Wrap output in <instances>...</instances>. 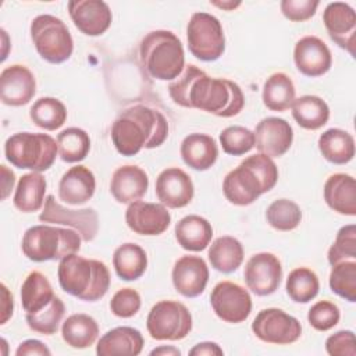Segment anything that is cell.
Wrapping results in <instances>:
<instances>
[{
	"instance_id": "obj_1",
	"label": "cell",
	"mask_w": 356,
	"mask_h": 356,
	"mask_svg": "<svg viewBox=\"0 0 356 356\" xmlns=\"http://www.w3.org/2000/svg\"><path fill=\"white\" fill-rule=\"evenodd\" d=\"M168 95L178 106L199 108L222 118L239 114L245 106V96L238 83L211 78L193 64L185 65L182 74L168 85Z\"/></svg>"
},
{
	"instance_id": "obj_2",
	"label": "cell",
	"mask_w": 356,
	"mask_h": 356,
	"mask_svg": "<svg viewBox=\"0 0 356 356\" xmlns=\"http://www.w3.org/2000/svg\"><path fill=\"white\" fill-rule=\"evenodd\" d=\"M168 136V122L156 108L135 104L125 108L111 125V140L122 156H135L142 149H154Z\"/></svg>"
},
{
	"instance_id": "obj_3",
	"label": "cell",
	"mask_w": 356,
	"mask_h": 356,
	"mask_svg": "<svg viewBox=\"0 0 356 356\" xmlns=\"http://www.w3.org/2000/svg\"><path fill=\"white\" fill-rule=\"evenodd\" d=\"M58 284L64 292L85 302L100 300L110 288V271L96 259L76 253L63 257L57 268Z\"/></svg>"
},
{
	"instance_id": "obj_4",
	"label": "cell",
	"mask_w": 356,
	"mask_h": 356,
	"mask_svg": "<svg viewBox=\"0 0 356 356\" xmlns=\"http://www.w3.org/2000/svg\"><path fill=\"white\" fill-rule=\"evenodd\" d=\"M139 57L146 72L159 81H174L185 68V53L179 38L171 31L156 29L145 35Z\"/></svg>"
},
{
	"instance_id": "obj_5",
	"label": "cell",
	"mask_w": 356,
	"mask_h": 356,
	"mask_svg": "<svg viewBox=\"0 0 356 356\" xmlns=\"http://www.w3.org/2000/svg\"><path fill=\"white\" fill-rule=\"evenodd\" d=\"M82 238L75 229L61 228L49 224H39L28 228L21 241L22 253L32 261L61 260L78 253Z\"/></svg>"
},
{
	"instance_id": "obj_6",
	"label": "cell",
	"mask_w": 356,
	"mask_h": 356,
	"mask_svg": "<svg viewBox=\"0 0 356 356\" xmlns=\"http://www.w3.org/2000/svg\"><path fill=\"white\" fill-rule=\"evenodd\" d=\"M4 154L8 163L21 170L42 172L49 170L57 154V140L47 134L17 132L7 138Z\"/></svg>"
},
{
	"instance_id": "obj_7",
	"label": "cell",
	"mask_w": 356,
	"mask_h": 356,
	"mask_svg": "<svg viewBox=\"0 0 356 356\" xmlns=\"http://www.w3.org/2000/svg\"><path fill=\"white\" fill-rule=\"evenodd\" d=\"M29 32L36 51L47 63L61 64L71 57L74 40L63 19L50 14H40L32 19Z\"/></svg>"
},
{
	"instance_id": "obj_8",
	"label": "cell",
	"mask_w": 356,
	"mask_h": 356,
	"mask_svg": "<svg viewBox=\"0 0 356 356\" xmlns=\"http://www.w3.org/2000/svg\"><path fill=\"white\" fill-rule=\"evenodd\" d=\"M188 49L200 61H216L225 51V35L220 19L209 13H193L186 26Z\"/></svg>"
},
{
	"instance_id": "obj_9",
	"label": "cell",
	"mask_w": 356,
	"mask_h": 356,
	"mask_svg": "<svg viewBox=\"0 0 356 356\" xmlns=\"http://www.w3.org/2000/svg\"><path fill=\"white\" fill-rule=\"evenodd\" d=\"M146 328L156 341H181L192 330V314L178 300H160L150 309Z\"/></svg>"
},
{
	"instance_id": "obj_10",
	"label": "cell",
	"mask_w": 356,
	"mask_h": 356,
	"mask_svg": "<svg viewBox=\"0 0 356 356\" xmlns=\"http://www.w3.org/2000/svg\"><path fill=\"white\" fill-rule=\"evenodd\" d=\"M253 334L266 343L289 345L302 335L299 320L282 309L267 307L257 313L252 323Z\"/></svg>"
},
{
	"instance_id": "obj_11",
	"label": "cell",
	"mask_w": 356,
	"mask_h": 356,
	"mask_svg": "<svg viewBox=\"0 0 356 356\" xmlns=\"http://www.w3.org/2000/svg\"><path fill=\"white\" fill-rule=\"evenodd\" d=\"M39 220L42 222L71 227L85 242L93 241L99 231V217L93 209H68L60 204L53 195L46 196Z\"/></svg>"
},
{
	"instance_id": "obj_12",
	"label": "cell",
	"mask_w": 356,
	"mask_h": 356,
	"mask_svg": "<svg viewBox=\"0 0 356 356\" xmlns=\"http://www.w3.org/2000/svg\"><path fill=\"white\" fill-rule=\"evenodd\" d=\"M210 305L218 318L231 324L245 321L252 312L250 293L232 281H221L213 288Z\"/></svg>"
},
{
	"instance_id": "obj_13",
	"label": "cell",
	"mask_w": 356,
	"mask_h": 356,
	"mask_svg": "<svg viewBox=\"0 0 356 356\" xmlns=\"http://www.w3.org/2000/svg\"><path fill=\"white\" fill-rule=\"evenodd\" d=\"M243 280L253 293L257 296H268L274 293L282 280V266L280 259L270 252L253 254L245 264Z\"/></svg>"
},
{
	"instance_id": "obj_14",
	"label": "cell",
	"mask_w": 356,
	"mask_h": 356,
	"mask_svg": "<svg viewBox=\"0 0 356 356\" xmlns=\"http://www.w3.org/2000/svg\"><path fill=\"white\" fill-rule=\"evenodd\" d=\"M222 192L227 200L235 206H248L266 193V188L256 171L243 160L231 170L222 181Z\"/></svg>"
},
{
	"instance_id": "obj_15",
	"label": "cell",
	"mask_w": 356,
	"mask_h": 356,
	"mask_svg": "<svg viewBox=\"0 0 356 356\" xmlns=\"http://www.w3.org/2000/svg\"><path fill=\"white\" fill-rule=\"evenodd\" d=\"M125 222L135 234L154 236L170 227L171 214L161 203L135 200L125 210Z\"/></svg>"
},
{
	"instance_id": "obj_16",
	"label": "cell",
	"mask_w": 356,
	"mask_h": 356,
	"mask_svg": "<svg viewBox=\"0 0 356 356\" xmlns=\"http://www.w3.org/2000/svg\"><path fill=\"white\" fill-rule=\"evenodd\" d=\"M323 22L332 42L355 56L356 13L353 7L343 1L328 3L323 11Z\"/></svg>"
},
{
	"instance_id": "obj_17",
	"label": "cell",
	"mask_w": 356,
	"mask_h": 356,
	"mask_svg": "<svg viewBox=\"0 0 356 356\" xmlns=\"http://www.w3.org/2000/svg\"><path fill=\"white\" fill-rule=\"evenodd\" d=\"M36 93V79L32 71L22 64L6 67L0 74L1 103L11 107L28 104Z\"/></svg>"
},
{
	"instance_id": "obj_18",
	"label": "cell",
	"mask_w": 356,
	"mask_h": 356,
	"mask_svg": "<svg viewBox=\"0 0 356 356\" xmlns=\"http://www.w3.org/2000/svg\"><path fill=\"white\" fill-rule=\"evenodd\" d=\"M254 146L268 157H281L292 146L293 129L289 122L278 117L263 118L254 129Z\"/></svg>"
},
{
	"instance_id": "obj_19",
	"label": "cell",
	"mask_w": 356,
	"mask_h": 356,
	"mask_svg": "<svg viewBox=\"0 0 356 356\" xmlns=\"http://www.w3.org/2000/svg\"><path fill=\"white\" fill-rule=\"evenodd\" d=\"M74 25L86 36H100L111 25L113 14L102 0H71L67 4Z\"/></svg>"
},
{
	"instance_id": "obj_20",
	"label": "cell",
	"mask_w": 356,
	"mask_h": 356,
	"mask_svg": "<svg viewBox=\"0 0 356 356\" xmlns=\"http://www.w3.org/2000/svg\"><path fill=\"white\" fill-rule=\"evenodd\" d=\"M195 195L191 177L178 167L163 170L156 178V196L168 209L188 206Z\"/></svg>"
},
{
	"instance_id": "obj_21",
	"label": "cell",
	"mask_w": 356,
	"mask_h": 356,
	"mask_svg": "<svg viewBox=\"0 0 356 356\" xmlns=\"http://www.w3.org/2000/svg\"><path fill=\"white\" fill-rule=\"evenodd\" d=\"M293 63L300 74L316 78L330 71L332 56L328 46L320 38L307 35L296 42L293 47Z\"/></svg>"
},
{
	"instance_id": "obj_22",
	"label": "cell",
	"mask_w": 356,
	"mask_h": 356,
	"mask_svg": "<svg viewBox=\"0 0 356 356\" xmlns=\"http://www.w3.org/2000/svg\"><path fill=\"white\" fill-rule=\"evenodd\" d=\"M175 291L185 298H196L206 289L209 281V267L200 256L185 254L179 257L171 271Z\"/></svg>"
},
{
	"instance_id": "obj_23",
	"label": "cell",
	"mask_w": 356,
	"mask_h": 356,
	"mask_svg": "<svg viewBox=\"0 0 356 356\" xmlns=\"http://www.w3.org/2000/svg\"><path fill=\"white\" fill-rule=\"evenodd\" d=\"M149 188V177L138 165L128 164L118 167L110 181V192L113 197L122 204L139 200Z\"/></svg>"
},
{
	"instance_id": "obj_24",
	"label": "cell",
	"mask_w": 356,
	"mask_h": 356,
	"mask_svg": "<svg viewBox=\"0 0 356 356\" xmlns=\"http://www.w3.org/2000/svg\"><path fill=\"white\" fill-rule=\"evenodd\" d=\"M96 191L93 172L85 165H74L67 170L58 182V197L67 204L79 206L89 202Z\"/></svg>"
},
{
	"instance_id": "obj_25",
	"label": "cell",
	"mask_w": 356,
	"mask_h": 356,
	"mask_svg": "<svg viewBox=\"0 0 356 356\" xmlns=\"http://www.w3.org/2000/svg\"><path fill=\"white\" fill-rule=\"evenodd\" d=\"M323 192L331 210L342 216H356V181L352 175L345 172L330 175Z\"/></svg>"
},
{
	"instance_id": "obj_26",
	"label": "cell",
	"mask_w": 356,
	"mask_h": 356,
	"mask_svg": "<svg viewBox=\"0 0 356 356\" xmlns=\"http://www.w3.org/2000/svg\"><path fill=\"white\" fill-rule=\"evenodd\" d=\"M179 153L188 167L196 171H206L217 161L218 146L213 136L193 132L184 138Z\"/></svg>"
},
{
	"instance_id": "obj_27",
	"label": "cell",
	"mask_w": 356,
	"mask_h": 356,
	"mask_svg": "<svg viewBox=\"0 0 356 356\" xmlns=\"http://www.w3.org/2000/svg\"><path fill=\"white\" fill-rule=\"evenodd\" d=\"M143 337L134 327H115L100 337L96 345L99 356H136L143 349Z\"/></svg>"
},
{
	"instance_id": "obj_28",
	"label": "cell",
	"mask_w": 356,
	"mask_h": 356,
	"mask_svg": "<svg viewBox=\"0 0 356 356\" xmlns=\"http://www.w3.org/2000/svg\"><path fill=\"white\" fill-rule=\"evenodd\" d=\"M174 234L182 249L189 252H202L211 242L213 227L204 217L189 214L175 224Z\"/></svg>"
},
{
	"instance_id": "obj_29",
	"label": "cell",
	"mask_w": 356,
	"mask_h": 356,
	"mask_svg": "<svg viewBox=\"0 0 356 356\" xmlns=\"http://www.w3.org/2000/svg\"><path fill=\"white\" fill-rule=\"evenodd\" d=\"M46 178L40 172L24 174L15 188L13 203L22 213H35L44 204Z\"/></svg>"
},
{
	"instance_id": "obj_30",
	"label": "cell",
	"mask_w": 356,
	"mask_h": 356,
	"mask_svg": "<svg viewBox=\"0 0 356 356\" xmlns=\"http://www.w3.org/2000/svg\"><path fill=\"white\" fill-rule=\"evenodd\" d=\"M318 150L323 157L337 165L349 163L355 156L353 136L339 128H330L318 138Z\"/></svg>"
},
{
	"instance_id": "obj_31",
	"label": "cell",
	"mask_w": 356,
	"mask_h": 356,
	"mask_svg": "<svg viewBox=\"0 0 356 356\" xmlns=\"http://www.w3.org/2000/svg\"><path fill=\"white\" fill-rule=\"evenodd\" d=\"M61 337L68 346L74 349H85L96 342L99 337V325L92 316L75 313L67 317L63 323Z\"/></svg>"
},
{
	"instance_id": "obj_32",
	"label": "cell",
	"mask_w": 356,
	"mask_h": 356,
	"mask_svg": "<svg viewBox=\"0 0 356 356\" xmlns=\"http://www.w3.org/2000/svg\"><path fill=\"white\" fill-rule=\"evenodd\" d=\"M291 108L293 120L303 129H320L330 118L328 104L316 95H305L295 99Z\"/></svg>"
},
{
	"instance_id": "obj_33",
	"label": "cell",
	"mask_w": 356,
	"mask_h": 356,
	"mask_svg": "<svg viewBox=\"0 0 356 356\" xmlns=\"http://www.w3.org/2000/svg\"><path fill=\"white\" fill-rule=\"evenodd\" d=\"M113 267L121 280L135 281L140 278L147 268V254L145 249L136 243H122L114 250Z\"/></svg>"
},
{
	"instance_id": "obj_34",
	"label": "cell",
	"mask_w": 356,
	"mask_h": 356,
	"mask_svg": "<svg viewBox=\"0 0 356 356\" xmlns=\"http://www.w3.org/2000/svg\"><path fill=\"white\" fill-rule=\"evenodd\" d=\"M243 254L245 252L242 243L234 236L224 235L213 241L207 256L214 270L222 274H229L241 267Z\"/></svg>"
},
{
	"instance_id": "obj_35",
	"label": "cell",
	"mask_w": 356,
	"mask_h": 356,
	"mask_svg": "<svg viewBox=\"0 0 356 356\" xmlns=\"http://www.w3.org/2000/svg\"><path fill=\"white\" fill-rule=\"evenodd\" d=\"M56 296L47 277L40 271H31L21 285V305L26 313H38Z\"/></svg>"
},
{
	"instance_id": "obj_36",
	"label": "cell",
	"mask_w": 356,
	"mask_h": 356,
	"mask_svg": "<svg viewBox=\"0 0 356 356\" xmlns=\"http://www.w3.org/2000/svg\"><path fill=\"white\" fill-rule=\"evenodd\" d=\"M295 93V85L289 75L285 72H274L263 85V104L271 111H285L296 99Z\"/></svg>"
},
{
	"instance_id": "obj_37",
	"label": "cell",
	"mask_w": 356,
	"mask_h": 356,
	"mask_svg": "<svg viewBox=\"0 0 356 356\" xmlns=\"http://www.w3.org/2000/svg\"><path fill=\"white\" fill-rule=\"evenodd\" d=\"M29 117L36 127L46 131H56L64 125L67 120V108L61 100L44 96L31 106Z\"/></svg>"
},
{
	"instance_id": "obj_38",
	"label": "cell",
	"mask_w": 356,
	"mask_h": 356,
	"mask_svg": "<svg viewBox=\"0 0 356 356\" xmlns=\"http://www.w3.org/2000/svg\"><path fill=\"white\" fill-rule=\"evenodd\" d=\"M57 147L63 161L79 163L90 152V138L82 128L70 127L57 135Z\"/></svg>"
},
{
	"instance_id": "obj_39",
	"label": "cell",
	"mask_w": 356,
	"mask_h": 356,
	"mask_svg": "<svg viewBox=\"0 0 356 356\" xmlns=\"http://www.w3.org/2000/svg\"><path fill=\"white\" fill-rule=\"evenodd\" d=\"M285 289L293 302L309 303L317 296L320 281L313 270L307 267H298L289 273Z\"/></svg>"
},
{
	"instance_id": "obj_40",
	"label": "cell",
	"mask_w": 356,
	"mask_h": 356,
	"mask_svg": "<svg viewBox=\"0 0 356 356\" xmlns=\"http://www.w3.org/2000/svg\"><path fill=\"white\" fill-rule=\"evenodd\" d=\"M64 302L56 295L53 300L38 313H26L25 320L28 327L42 335H53L57 332L58 325L64 317Z\"/></svg>"
},
{
	"instance_id": "obj_41",
	"label": "cell",
	"mask_w": 356,
	"mask_h": 356,
	"mask_svg": "<svg viewBox=\"0 0 356 356\" xmlns=\"http://www.w3.org/2000/svg\"><path fill=\"white\" fill-rule=\"evenodd\" d=\"M330 289L339 298L356 302V260H343L332 264L330 273Z\"/></svg>"
},
{
	"instance_id": "obj_42",
	"label": "cell",
	"mask_w": 356,
	"mask_h": 356,
	"mask_svg": "<svg viewBox=\"0 0 356 356\" xmlns=\"http://www.w3.org/2000/svg\"><path fill=\"white\" fill-rule=\"evenodd\" d=\"M266 220L277 231H292L302 221V210L293 200L277 199L267 207Z\"/></svg>"
},
{
	"instance_id": "obj_43",
	"label": "cell",
	"mask_w": 356,
	"mask_h": 356,
	"mask_svg": "<svg viewBox=\"0 0 356 356\" xmlns=\"http://www.w3.org/2000/svg\"><path fill=\"white\" fill-rule=\"evenodd\" d=\"M220 145L224 153L242 156L254 147V134L242 125H231L221 131Z\"/></svg>"
},
{
	"instance_id": "obj_44",
	"label": "cell",
	"mask_w": 356,
	"mask_h": 356,
	"mask_svg": "<svg viewBox=\"0 0 356 356\" xmlns=\"http://www.w3.org/2000/svg\"><path fill=\"white\" fill-rule=\"evenodd\" d=\"M328 263L337 264L343 260H356V225L348 224L339 228L335 241L328 249Z\"/></svg>"
},
{
	"instance_id": "obj_45",
	"label": "cell",
	"mask_w": 356,
	"mask_h": 356,
	"mask_svg": "<svg viewBox=\"0 0 356 356\" xmlns=\"http://www.w3.org/2000/svg\"><path fill=\"white\" fill-rule=\"evenodd\" d=\"M341 318L339 307L330 300L316 302L307 313L309 324L317 331H328L334 328Z\"/></svg>"
},
{
	"instance_id": "obj_46",
	"label": "cell",
	"mask_w": 356,
	"mask_h": 356,
	"mask_svg": "<svg viewBox=\"0 0 356 356\" xmlns=\"http://www.w3.org/2000/svg\"><path fill=\"white\" fill-rule=\"evenodd\" d=\"M140 305L142 300L138 291L132 288H122L113 295L110 300V310L117 317L129 318L139 312Z\"/></svg>"
},
{
	"instance_id": "obj_47",
	"label": "cell",
	"mask_w": 356,
	"mask_h": 356,
	"mask_svg": "<svg viewBox=\"0 0 356 356\" xmlns=\"http://www.w3.org/2000/svg\"><path fill=\"white\" fill-rule=\"evenodd\" d=\"M318 4V0H282L280 8L286 19L292 22H303L316 14Z\"/></svg>"
},
{
	"instance_id": "obj_48",
	"label": "cell",
	"mask_w": 356,
	"mask_h": 356,
	"mask_svg": "<svg viewBox=\"0 0 356 356\" xmlns=\"http://www.w3.org/2000/svg\"><path fill=\"white\" fill-rule=\"evenodd\" d=\"M325 350L331 356H356L355 334L350 330H341L325 341Z\"/></svg>"
},
{
	"instance_id": "obj_49",
	"label": "cell",
	"mask_w": 356,
	"mask_h": 356,
	"mask_svg": "<svg viewBox=\"0 0 356 356\" xmlns=\"http://www.w3.org/2000/svg\"><path fill=\"white\" fill-rule=\"evenodd\" d=\"M17 356H50V349L38 339H26L21 342L15 350Z\"/></svg>"
},
{
	"instance_id": "obj_50",
	"label": "cell",
	"mask_w": 356,
	"mask_h": 356,
	"mask_svg": "<svg viewBox=\"0 0 356 356\" xmlns=\"http://www.w3.org/2000/svg\"><path fill=\"white\" fill-rule=\"evenodd\" d=\"M191 356H222L224 350L216 342H199L191 350Z\"/></svg>"
},
{
	"instance_id": "obj_51",
	"label": "cell",
	"mask_w": 356,
	"mask_h": 356,
	"mask_svg": "<svg viewBox=\"0 0 356 356\" xmlns=\"http://www.w3.org/2000/svg\"><path fill=\"white\" fill-rule=\"evenodd\" d=\"M1 320L0 324H6L8 321V318L13 316V310H14V299L11 292L8 291V288L1 284Z\"/></svg>"
},
{
	"instance_id": "obj_52",
	"label": "cell",
	"mask_w": 356,
	"mask_h": 356,
	"mask_svg": "<svg viewBox=\"0 0 356 356\" xmlns=\"http://www.w3.org/2000/svg\"><path fill=\"white\" fill-rule=\"evenodd\" d=\"M0 171H1V199L6 200L7 196L13 191V186H14V182H15V175L4 164L0 165Z\"/></svg>"
},
{
	"instance_id": "obj_53",
	"label": "cell",
	"mask_w": 356,
	"mask_h": 356,
	"mask_svg": "<svg viewBox=\"0 0 356 356\" xmlns=\"http://www.w3.org/2000/svg\"><path fill=\"white\" fill-rule=\"evenodd\" d=\"M152 356L154 355H167V356H179L181 355V350L178 348H174V346H160V348H156L150 352Z\"/></svg>"
},
{
	"instance_id": "obj_54",
	"label": "cell",
	"mask_w": 356,
	"mask_h": 356,
	"mask_svg": "<svg viewBox=\"0 0 356 356\" xmlns=\"http://www.w3.org/2000/svg\"><path fill=\"white\" fill-rule=\"evenodd\" d=\"M213 6H217V7H220V8H224V10H234L235 7H238V6H241V1H236V3H234V1H210Z\"/></svg>"
}]
</instances>
